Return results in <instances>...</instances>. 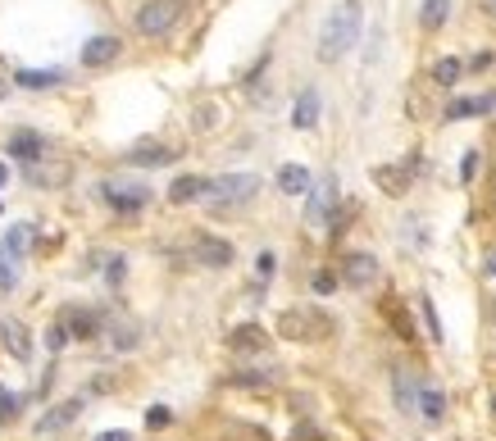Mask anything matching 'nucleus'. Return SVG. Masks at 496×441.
Returning a JSON list of instances; mask_svg holds the SVG:
<instances>
[{"instance_id":"nucleus-1","label":"nucleus","mask_w":496,"mask_h":441,"mask_svg":"<svg viewBox=\"0 0 496 441\" xmlns=\"http://www.w3.org/2000/svg\"><path fill=\"white\" fill-rule=\"evenodd\" d=\"M360 42V0H341V5L324 19V32H319V60H341L351 46Z\"/></svg>"},{"instance_id":"nucleus-2","label":"nucleus","mask_w":496,"mask_h":441,"mask_svg":"<svg viewBox=\"0 0 496 441\" xmlns=\"http://www.w3.org/2000/svg\"><path fill=\"white\" fill-rule=\"evenodd\" d=\"M278 333L287 337V341H324V337H332V318L324 314V309H287L283 318H278Z\"/></svg>"},{"instance_id":"nucleus-3","label":"nucleus","mask_w":496,"mask_h":441,"mask_svg":"<svg viewBox=\"0 0 496 441\" xmlns=\"http://www.w3.org/2000/svg\"><path fill=\"white\" fill-rule=\"evenodd\" d=\"M182 19V0H146L137 10V32L141 36H169Z\"/></svg>"},{"instance_id":"nucleus-4","label":"nucleus","mask_w":496,"mask_h":441,"mask_svg":"<svg viewBox=\"0 0 496 441\" xmlns=\"http://www.w3.org/2000/svg\"><path fill=\"white\" fill-rule=\"evenodd\" d=\"M210 191L223 200V205H233V200H251L260 191V178L255 173H223L219 182H210Z\"/></svg>"},{"instance_id":"nucleus-5","label":"nucleus","mask_w":496,"mask_h":441,"mask_svg":"<svg viewBox=\"0 0 496 441\" xmlns=\"http://www.w3.org/2000/svg\"><path fill=\"white\" fill-rule=\"evenodd\" d=\"M192 260L205 264V269H228V264H233V242H223V237H196Z\"/></svg>"},{"instance_id":"nucleus-6","label":"nucleus","mask_w":496,"mask_h":441,"mask_svg":"<svg viewBox=\"0 0 496 441\" xmlns=\"http://www.w3.org/2000/svg\"><path fill=\"white\" fill-rule=\"evenodd\" d=\"M373 277H378V260H373V255L356 251V255H347V260H341V283H347V287L364 292V287L373 283Z\"/></svg>"},{"instance_id":"nucleus-7","label":"nucleus","mask_w":496,"mask_h":441,"mask_svg":"<svg viewBox=\"0 0 496 441\" xmlns=\"http://www.w3.org/2000/svg\"><path fill=\"white\" fill-rule=\"evenodd\" d=\"M119 51H124L119 36H92V42L83 46V64H87V68H105V64L119 60Z\"/></svg>"},{"instance_id":"nucleus-8","label":"nucleus","mask_w":496,"mask_h":441,"mask_svg":"<svg viewBox=\"0 0 496 441\" xmlns=\"http://www.w3.org/2000/svg\"><path fill=\"white\" fill-rule=\"evenodd\" d=\"M60 328H64L68 337H78V341H92V337L100 333V318H96L92 309H64V314H60Z\"/></svg>"},{"instance_id":"nucleus-9","label":"nucleus","mask_w":496,"mask_h":441,"mask_svg":"<svg viewBox=\"0 0 496 441\" xmlns=\"http://www.w3.org/2000/svg\"><path fill=\"white\" fill-rule=\"evenodd\" d=\"M100 191H105V200H109L114 210H128V214H132V210H141L146 200H150V191H146V187H100Z\"/></svg>"},{"instance_id":"nucleus-10","label":"nucleus","mask_w":496,"mask_h":441,"mask_svg":"<svg viewBox=\"0 0 496 441\" xmlns=\"http://www.w3.org/2000/svg\"><path fill=\"white\" fill-rule=\"evenodd\" d=\"M0 337H5V346H10V355H14V359H32L28 328L19 324V318H0Z\"/></svg>"},{"instance_id":"nucleus-11","label":"nucleus","mask_w":496,"mask_h":441,"mask_svg":"<svg viewBox=\"0 0 496 441\" xmlns=\"http://www.w3.org/2000/svg\"><path fill=\"white\" fill-rule=\"evenodd\" d=\"M83 414V400H64V405H55L51 414H42V423H36V432H60V428H68L73 419Z\"/></svg>"},{"instance_id":"nucleus-12","label":"nucleus","mask_w":496,"mask_h":441,"mask_svg":"<svg viewBox=\"0 0 496 441\" xmlns=\"http://www.w3.org/2000/svg\"><path fill=\"white\" fill-rule=\"evenodd\" d=\"M496 109V96H460L446 105V118H474V114H492Z\"/></svg>"},{"instance_id":"nucleus-13","label":"nucleus","mask_w":496,"mask_h":441,"mask_svg":"<svg viewBox=\"0 0 496 441\" xmlns=\"http://www.w3.org/2000/svg\"><path fill=\"white\" fill-rule=\"evenodd\" d=\"M228 346H233V350H264V346H269V333H264L260 324H242V328H233Z\"/></svg>"},{"instance_id":"nucleus-14","label":"nucleus","mask_w":496,"mask_h":441,"mask_svg":"<svg viewBox=\"0 0 496 441\" xmlns=\"http://www.w3.org/2000/svg\"><path fill=\"white\" fill-rule=\"evenodd\" d=\"M292 124H296V128H315V124H319V92H315V87L296 96V109H292Z\"/></svg>"},{"instance_id":"nucleus-15","label":"nucleus","mask_w":496,"mask_h":441,"mask_svg":"<svg viewBox=\"0 0 496 441\" xmlns=\"http://www.w3.org/2000/svg\"><path fill=\"white\" fill-rule=\"evenodd\" d=\"M205 191H210V182H205V178L187 173V178H178V182L169 187V200H173V205H187V200H201Z\"/></svg>"},{"instance_id":"nucleus-16","label":"nucleus","mask_w":496,"mask_h":441,"mask_svg":"<svg viewBox=\"0 0 496 441\" xmlns=\"http://www.w3.org/2000/svg\"><path fill=\"white\" fill-rule=\"evenodd\" d=\"M373 182L383 187L388 196H405V187H410V169H405V164H401V169L383 164V169H373Z\"/></svg>"},{"instance_id":"nucleus-17","label":"nucleus","mask_w":496,"mask_h":441,"mask_svg":"<svg viewBox=\"0 0 496 441\" xmlns=\"http://www.w3.org/2000/svg\"><path fill=\"white\" fill-rule=\"evenodd\" d=\"M278 191L283 196H305L310 191V173H305L300 164H283L278 169Z\"/></svg>"},{"instance_id":"nucleus-18","label":"nucleus","mask_w":496,"mask_h":441,"mask_svg":"<svg viewBox=\"0 0 496 441\" xmlns=\"http://www.w3.org/2000/svg\"><path fill=\"white\" fill-rule=\"evenodd\" d=\"M169 159H173L169 146H137V150H128V164H141V169H160V164H169Z\"/></svg>"},{"instance_id":"nucleus-19","label":"nucleus","mask_w":496,"mask_h":441,"mask_svg":"<svg viewBox=\"0 0 496 441\" xmlns=\"http://www.w3.org/2000/svg\"><path fill=\"white\" fill-rule=\"evenodd\" d=\"M419 414H424L428 423H442L446 419V396L437 387H424V391H419Z\"/></svg>"},{"instance_id":"nucleus-20","label":"nucleus","mask_w":496,"mask_h":441,"mask_svg":"<svg viewBox=\"0 0 496 441\" xmlns=\"http://www.w3.org/2000/svg\"><path fill=\"white\" fill-rule=\"evenodd\" d=\"M10 155H19V159H28V164H32V159L42 155V137L28 132V128H19V132L10 137Z\"/></svg>"},{"instance_id":"nucleus-21","label":"nucleus","mask_w":496,"mask_h":441,"mask_svg":"<svg viewBox=\"0 0 496 441\" xmlns=\"http://www.w3.org/2000/svg\"><path fill=\"white\" fill-rule=\"evenodd\" d=\"M14 83H19V87H32V92H42V87H55V83H60V73H55V68H19Z\"/></svg>"},{"instance_id":"nucleus-22","label":"nucleus","mask_w":496,"mask_h":441,"mask_svg":"<svg viewBox=\"0 0 496 441\" xmlns=\"http://www.w3.org/2000/svg\"><path fill=\"white\" fill-rule=\"evenodd\" d=\"M451 14V0H424V14H419V23H424L428 32H437Z\"/></svg>"},{"instance_id":"nucleus-23","label":"nucleus","mask_w":496,"mask_h":441,"mask_svg":"<svg viewBox=\"0 0 496 441\" xmlns=\"http://www.w3.org/2000/svg\"><path fill=\"white\" fill-rule=\"evenodd\" d=\"M455 77H460V60H437V64H433V83L451 87Z\"/></svg>"},{"instance_id":"nucleus-24","label":"nucleus","mask_w":496,"mask_h":441,"mask_svg":"<svg viewBox=\"0 0 496 441\" xmlns=\"http://www.w3.org/2000/svg\"><path fill=\"white\" fill-rule=\"evenodd\" d=\"M388 309V318H392V328H396V337H405V341H414V328H410V314H401V305H383Z\"/></svg>"},{"instance_id":"nucleus-25","label":"nucleus","mask_w":496,"mask_h":441,"mask_svg":"<svg viewBox=\"0 0 496 441\" xmlns=\"http://www.w3.org/2000/svg\"><path fill=\"white\" fill-rule=\"evenodd\" d=\"M228 382H233V387H269V382H274V373H260V369H242V373H233Z\"/></svg>"},{"instance_id":"nucleus-26","label":"nucleus","mask_w":496,"mask_h":441,"mask_svg":"<svg viewBox=\"0 0 496 441\" xmlns=\"http://www.w3.org/2000/svg\"><path fill=\"white\" fill-rule=\"evenodd\" d=\"M396 400H401L405 410H419V391H414L410 373H396Z\"/></svg>"},{"instance_id":"nucleus-27","label":"nucleus","mask_w":496,"mask_h":441,"mask_svg":"<svg viewBox=\"0 0 496 441\" xmlns=\"http://www.w3.org/2000/svg\"><path fill=\"white\" fill-rule=\"evenodd\" d=\"M419 309H424V324H428L433 341H442V324H437V309H433V301H428V296H419Z\"/></svg>"},{"instance_id":"nucleus-28","label":"nucleus","mask_w":496,"mask_h":441,"mask_svg":"<svg viewBox=\"0 0 496 441\" xmlns=\"http://www.w3.org/2000/svg\"><path fill=\"white\" fill-rule=\"evenodd\" d=\"M28 242H32V228H28V223L10 228V251H14V255H19V251H28Z\"/></svg>"},{"instance_id":"nucleus-29","label":"nucleus","mask_w":496,"mask_h":441,"mask_svg":"<svg viewBox=\"0 0 496 441\" xmlns=\"http://www.w3.org/2000/svg\"><path fill=\"white\" fill-rule=\"evenodd\" d=\"M169 419H173V414H169L164 405H156V410H146V428H169Z\"/></svg>"},{"instance_id":"nucleus-30","label":"nucleus","mask_w":496,"mask_h":441,"mask_svg":"<svg viewBox=\"0 0 496 441\" xmlns=\"http://www.w3.org/2000/svg\"><path fill=\"white\" fill-rule=\"evenodd\" d=\"M337 283H341V277H332V273H315V292H319V296L337 292Z\"/></svg>"},{"instance_id":"nucleus-31","label":"nucleus","mask_w":496,"mask_h":441,"mask_svg":"<svg viewBox=\"0 0 496 441\" xmlns=\"http://www.w3.org/2000/svg\"><path fill=\"white\" fill-rule=\"evenodd\" d=\"M14 414H19V400H14L10 391H0V419H5V423H10Z\"/></svg>"},{"instance_id":"nucleus-32","label":"nucleus","mask_w":496,"mask_h":441,"mask_svg":"<svg viewBox=\"0 0 496 441\" xmlns=\"http://www.w3.org/2000/svg\"><path fill=\"white\" fill-rule=\"evenodd\" d=\"M274 264H278V260H274L269 251H264V255L255 260V273H260V277H274Z\"/></svg>"},{"instance_id":"nucleus-33","label":"nucleus","mask_w":496,"mask_h":441,"mask_svg":"<svg viewBox=\"0 0 496 441\" xmlns=\"http://www.w3.org/2000/svg\"><path fill=\"white\" fill-rule=\"evenodd\" d=\"M0 287H5V292L14 287V269H10V260H5V255H0Z\"/></svg>"},{"instance_id":"nucleus-34","label":"nucleus","mask_w":496,"mask_h":441,"mask_svg":"<svg viewBox=\"0 0 496 441\" xmlns=\"http://www.w3.org/2000/svg\"><path fill=\"white\" fill-rule=\"evenodd\" d=\"M105 277H109V283H119V277H124V255H114V260H109Z\"/></svg>"},{"instance_id":"nucleus-35","label":"nucleus","mask_w":496,"mask_h":441,"mask_svg":"<svg viewBox=\"0 0 496 441\" xmlns=\"http://www.w3.org/2000/svg\"><path fill=\"white\" fill-rule=\"evenodd\" d=\"M46 341H51V350H60V346L68 341V333H64V328H51V333H46Z\"/></svg>"},{"instance_id":"nucleus-36","label":"nucleus","mask_w":496,"mask_h":441,"mask_svg":"<svg viewBox=\"0 0 496 441\" xmlns=\"http://www.w3.org/2000/svg\"><path fill=\"white\" fill-rule=\"evenodd\" d=\"M96 441H132V437H128V432H124V428H119V432H100V437H96Z\"/></svg>"},{"instance_id":"nucleus-37","label":"nucleus","mask_w":496,"mask_h":441,"mask_svg":"<svg viewBox=\"0 0 496 441\" xmlns=\"http://www.w3.org/2000/svg\"><path fill=\"white\" fill-rule=\"evenodd\" d=\"M5 182H10V169H5V164H0V187H5Z\"/></svg>"},{"instance_id":"nucleus-38","label":"nucleus","mask_w":496,"mask_h":441,"mask_svg":"<svg viewBox=\"0 0 496 441\" xmlns=\"http://www.w3.org/2000/svg\"><path fill=\"white\" fill-rule=\"evenodd\" d=\"M487 273H496V251H492V255H487Z\"/></svg>"},{"instance_id":"nucleus-39","label":"nucleus","mask_w":496,"mask_h":441,"mask_svg":"<svg viewBox=\"0 0 496 441\" xmlns=\"http://www.w3.org/2000/svg\"><path fill=\"white\" fill-rule=\"evenodd\" d=\"M492 414H496V396H492Z\"/></svg>"}]
</instances>
